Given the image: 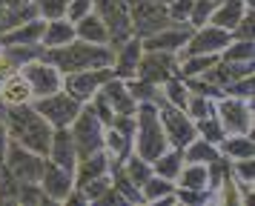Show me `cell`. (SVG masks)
Wrapping results in <instances>:
<instances>
[{"mask_svg": "<svg viewBox=\"0 0 255 206\" xmlns=\"http://www.w3.org/2000/svg\"><path fill=\"white\" fill-rule=\"evenodd\" d=\"M52 163H58L63 169H75V163H78V149H75V140H72V132H66V126L58 129V132H52V143H49V155Z\"/></svg>", "mask_w": 255, "mask_h": 206, "instance_id": "2e32d148", "label": "cell"}, {"mask_svg": "<svg viewBox=\"0 0 255 206\" xmlns=\"http://www.w3.org/2000/svg\"><path fill=\"white\" fill-rule=\"evenodd\" d=\"M221 201H224V204H235V201H244V195L235 192V181H227V183H224V189H221Z\"/></svg>", "mask_w": 255, "mask_h": 206, "instance_id": "7bdbcfd3", "label": "cell"}, {"mask_svg": "<svg viewBox=\"0 0 255 206\" xmlns=\"http://www.w3.org/2000/svg\"><path fill=\"white\" fill-rule=\"evenodd\" d=\"M235 29H238V40H253V11L247 9V17H241Z\"/></svg>", "mask_w": 255, "mask_h": 206, "instance_id": "b9f144b4", "label": "cell"}, {"mask_svg": "<svg viewBox=\"0 0 255 206\" xmlns=\"http://www.w3.org/2000/svg\"><path fill=\"white\" fill-rule=\"evenodd\" d=\"M101 92H104V98L109 101V106H112L115 114H135V98L127 92V83L121 78L112 75V78L101 86Z\"/></svg>", "mask_w": 255, "mask_h": 206, "instance_id": "e0dca14e", "label": "cell"}, {"mask_svg": "<svg viewBox=\"0 0 255 206\" xmlns=\"http://www.w3.org/2000/svg\"><path fill=\"white\" fill-rule=\"evenodd\" d=\"M155 3H161V6H166V3H172V0H155Z\"/></svg>", "mask_w": 255, "mask_h": 206, "instance_id": "c3c4849f", "label": "cell"}, {"mask_svg": "<svg viewBox=\"0 0 255 206\" xmlns=\"http://www.w3.org/2000/svg\"><path fill=\"white\" fill-rule=\"evenodd\" d=\"M163 126V135H166V143H172L175 149H184L195 140V126L189 120V114L184 109H175V106H166L163 112H158Z\"/></svg>", "mask_w": 255, "mask_h": 206, "instance_id": "52a82bcc", "label": "cell"}, {"mask_svg": "<svg viewBox=\"0 0 255 206\" xmlns=\"http://www.w3.org/2000/svg\"><path fill=\"white\" fill-rule=\"evenodd\" d=\"M241 17H244V0H224V6L212 14V23L218 29H235Z\"/></svg>", "mask_w": 255, "mask_h": 206, "instance_id": "d4e9b609", "label": "cell"}, {"mask_svg": "<svg viewBox=\"0 0 255 206\" xmlns=\"http://www.w3.org/2000/svg\"><path fill=\"white\" fill-rule=\"evenodd\" d=\"M14 69H17V63H14L9 55H0V80H6L9 75H14Z\"/></svg>", "mask_w": 255, "mask_h": 206, "instance_id": "ee69618b", "label": "cell"}, {"mask_svg": "<svg viewBox=\"0 0 255 206\" xmlns=\"http://www.w3.org/2000/svg\"><path fill=\"white\" fill-rule=\"evenodd\" d=\"M224 60H235V63H247L253 60V40H238L224 49Z\"/></svg>", "mask_w": 255, "mask_h": 206, "instance_id": "d590c367", "label": "cell"}, {"mask_svg": "<svg viewBox=\"0 0 255 206\" xmlns=\"http://www.w3.org/2000/svg\"><path fill=\"white\" fill-rule=\"evenodd\" d=\"M221 57L218 55H192L189 60H184V72L186 78H198V75H204L207 69H212L215 63H218Z\"/></svg>", "mask_w": 255, "mask_h": 206, "instance_id": "f546056e", "label": "cell"}, {"mask_svg": "<svg viewBox=\"0 0 255 206\" xmlns=\"http://www.w3.org/2000/svg\"><path fill=\"white\" fill-rule=\"evenodd\" d=\"M227 46H230L227 29L209 26V29H201L198 34H192L186 40V55H218L221 49H227Z\"/></svg>", "mask_w": 255, "mask_h": 206, "instance_id": "9a60e30c", "label": "cell"}, {"mask_svg": "<svg viewBox=\"0 0 255 206\" xmlns=\"http://www.w3.org/2000/svg\"><path fill=\"white\" fill-rule=\"evenodd\" d=\"M189 89L195 92V95H204V98H209V95H212V98L221 95V86L209 83V80H204V83H201V80H189Z\"/></svg>", "mask_w": 255, "mask_h": 206, "instance_id": "60d3db41", "label": "cell"}, {"mask_svg": "<svg viewBox=\"0 0 255 206\" xmlns=\"http://www.w3.org/2000/svg\"><path fill=\"white\" fill-rule=\"evenodd\" d=\"M212 9H215V3H212V0H192L189 20L195 23V26H201V23H207V17L212 14Z\"/></svg>", "mask_w": 255, "mask_h": 206, "instance_id": "74e56055", "label": "cell"}, {"mask_svg": "<svg viewBox=\"0 0 255 206\" xmlns=\"http://www.w3.org/2000/svg\"><path fill=\"white\" fill-rule=\"evenodd\" d=\"M75 166H78V183L75 186H83V183L106 175V169H109V155L106 152H92V155H86L83 160H78Z\"/></svg>", "mask_w": 255, "mask_h": 206, "instance_id": "d6986e66", "label": "cell"}, {"mask_svg": "<svg viewBox=\"0 0 255 206\" xmlns=\"http://www.w3.org/2000/svg\"><path fill=\"white\" fill-rule=\"evenodd\" d=\"M75 37H81L86 43H109V32H106V23L98 14H83L78 26H75Z\"/></svg>", "mask_w": 255, "mask_h": 206, "instance_id": "44dd1931", "label": "cell"}, {"mask_svg": "<svg viewBox=\"0 0 255 206\" xmlns=\"http://www.w3.org/2000/svg\"><path fill=\"white\" fill-rule=\"evenodd\" d=\"M92 9V0H72V6H66V14H69V20H81L83 14H89Z\"/></svg>", "mask_w": 255, "mask_h": 206, "instance_id": "ab89813d", "label": "cell"}, {"mask_svg": "<svg viewBox=\"0 0 255 206\" xmlns=\"http://www.w3.org/2000/svg\"><path fill=\"white\" fill-rule=\"evenodd\" d=\"M143 189V201H163V204H172L175 201V189H172V183L166 181V178H152L149 175V181L140 186Z\"/></svg>", "mask_w": 255, "mask_h": 206, "instance_id": "4316f807", "label": "cell"}, {"mask_svg": "<svg viewBox=\"0 0 255 206\" xmlns=\"http://www.w3.org/2000/svg\"><path fill=\"white\" fill-rule=\"evenodd\" d=\"M184 112L192 114L195 120H201V117H209V114H212V103H209L204 95H195V98H189V101H186Z\"/></svg>", "mask_w": 255, "mask_h": 206, "instance_id": "8d00e7d4", "label": "cell"}, {"mask_svg": "<svg viewBox=\"0 0 255 206\" xmlns=\"http://www.w3.org/2000/svg\"><path fill=\"white\" fill-rule=\"evenodd\" d=\"M198 132H201V135H204V140H209V143H218V140H224V126H221V120H215L212 114L198 120Z\"/></svg>", "mask_w": 255, "mask_h": 206, "instance_id": "e575fe53", "label": "cell"}, {"mask_svg": "<svg viewBox=\"0 0 255 206\" xmlns=\"http://www.w3.org/2000/svg\"><path fill=\"white\" fill-rule=\"evenodd\" d=\"M6 146H9V140H6V126L0 123V163L6 160Z\"/></svg>", "mask_w": 255, "mask_h": 206, "instance_id": "bcb514c9", "label": "cell"}, {"mask_svg": "<svg viewBox=\"0 0 255 206\" xmlns=\"http://www.w3.org/2000/svg\"><path fill=\"white\" fill-rule=\"evenodd\" d=\"M112 78V69H81V72H69L66 75V95H72L75 101H92V95L106 80Z\"/></svg>", "mask_w": 255, "mask_h": 206, "instance_id": "9c48e42d", "label": "cell"}, {"mask_svg": "<svg viewBox=\"0 0 255 206\" xmlns=\"http://www.w3.org/2000/svg\"><path fill=\"white\" fill-rule=\"evenodd\" d=\"M166 83V101L172 103L175 109H186V101H189V95H186V86L181 83L178 78H169L163 80Z\"/></svg>", "mask_w": 255, "mask_h": 206, "instance_id": "1f68e13d", "label": "cell"}, {"mask_svg": "<svg viewBox=\"0 0 255 206\" xmlns=\"http://www.w3.org/2000/svg\"><path fill=\"white\" fill-rule=\"evenodd\" d=\"M184 149H186V160L189 163H212V160L218 158V152H215V146L209 140H192Z\"/></svg>", "mask_w": 255, "mask_h": 206, "instance_id": "f1b7e54d", "label": "cell"}, {"mask_svg": "<svg viewBox=\"0 0 255 206\" xmlns=\"http://www.w3.org/2000/svg\"><path fill=\"white\" fill-rule=\"evenodd\" d=\"M29 98H32V89H29V83H26L23 75H9V78L3 80V86H0V101L6 103V106L26 103Z\"/></svg>", "mask_w": 255, "mask_h": 206, "instance_id": "7402d4cb", "label": "cell"}, {"mask_svg": "<svg viewBox=\"0 0 255 206\" xmlns=\"http://www.w3.org/2000/svg\"><path fill=\"white\" fill-rule=\"evenodd\" d=\"M212 3H215V6H218V3H224V0H212Z\"/></svg>", "mask_w": 255, "mask_h": 206, "instance_id": "681fc988", "label": "cell"}, {"mask_svg": "<svg viewBox=\"0 0 255 206\" xmlns=\"http://www.w3.org/2000/svg\"><path fill=\"white\" fill-rule=\"evenodd\" d=\"M35 109L52 123V129H63L78 117L81 101H75L72 95H63V92H55V95H46V98H37Z\"/></svg>", "mask_w": 255, "mask_h": 206, "instance_id": "5b68a950", "label": "cell"}, {"mask_svg": "<svg viewBox=\"0 0 255 206\" xmlns=\"http://www.w3.org/2000/svg\"><path fill=\"white\" fill-rule=\"evenodd\" d=\"M138 112V158H143L146 163L163 155L166 152V135H163L161 117H158V109L152 106V101H143L135 109Z\"/></svg>", "mask_w": 255, "mask_h": 206, "instance_id": "3957f363", "label": "cell"}, {"mask_svg": "<svg viewBox=\"0 0 255 206\" xmlns=\"http://www.w3.org/2000/svg\"><path fill=\"white\" fill-rule=\"evenodd\" d=\"M224 155H230V158L241 160V158H253V137L247 135H238V137H230V140H224Z\"/></svg>", "mask_w": 255, "mask_h": 206, "instance_id": "4dcf8cb0", "label": "cell"}, {"mask_svg": "<svg viewBox=\"0 0 255 206\" xmlns=\"http://www.w3.org/2000/svg\"><path fill=\"white\" fill-rule=\"evenodd\" d=\"M29 6V0H6V9H23Z\"/></svg>", "mask_w": 255, "mask_h": 206, "instance_id": "7dc6e473", "label": "cell"}, {"mask_svg": "<svg viewBox=\"0 0 255 206\" xmlns=\"http://www.w3.org/2000/svg\"><path fill=\"white\" fill-rule=\"evenodd\" d=\"M23 78L35 98H46L60 92V75L55 66H49L46 60H29L23 66Z\"/></svg>", "mask_w": 255, "mask_h": 206, "instance_id": "7c38bea8", "label": "cell"}, {"mask_svg": "<svg viewBox=\"0 0 255 206\" xmlns=\"http://www.w3.org/2000/svg\"><path fill=\"white\" fill-rule=\"evenodd\" d=\"M189 37H192V32H152L146 37V43H140V49L143 52H172V49L186 46Z\"/></svg>", "mask_w": 255, "mask_h": 206, "instance_id": "ffe728a7", "label": "cell"}, {"mask_svg": "<svg viewBox=\"0 0 255 206\" xmlns=\"http://www.w3.org/2000/svg\"><path fill=\"white\" fill-rule=\"evenodd\" d=\"M6 129L12 135L14 143L26 146L29 152H35L40 158L49 155V143H52V123L43 114L37 112L35 106L17 103L6 112Z\"/></svg>", "mask_w": 255, "mask_h": 206, "instance_id": "6da1fadb", "label": "cell"}, {"mask_svg": "<svg viewBox=\"0 0 255 206\" xmlns=\"http://www.w3.org/2000/svg\"><path fill=\"white\" fill-rule=\"evenodd\" d=\"M152 163H155V172H158L161 178L175 181V178H178V172H181V166H184V152H181V149H169V152L158 155Z\"/></svg>", "mask_w": 255, "mask_h": 206, "instance_id": "484cf974", "label": "cell"}, {"mask_svg": "<svg viewBox=\"0 0 255 206\" xmlns=\"http://www.w3.org/2000/svg\"><path fill=\"white\" fill-rule=\"evenodd\" d=\"M72 140H75V149H78V155L86 158V155H92L98 149L104 146V123L98 120V114L92 109H86V112H78V117L72 120Z\"/></svg>", "mask_w": 255, "mask_h": 206, "instance_id": "277c9868", "label": "cell"}, {"mask_svg": "<svg viewBox=\"0 0 255 206\" xmlns=\"http://www.w3.org/2000/svg\"><path fill=\"white\" fill-rule=\"evenodd\" d=\"M3 163L12 169V175L20 183H37V181H40V172H43V163H46V160L12 140V143L6 146V160H3Z\"/></svg>", "mask_w": 255, "mask_h": 206, "instance_id": "8992f818", "label": "cell"}, {"mask_svg": "<svg viewBox=\"0 0 255 206\" xmlns=\"http://www.w3.org/2000/svg\"><path fill=\"white\" fill-rule=\"evenodd\" d=\"M227 95H232V98H247V101H250V98H253V75H247V80L244 78H238V83H230V92H227Z\"/></svg>", "mask_w": 255, "mask_h": 206, "instance_id": "f35d334b", "label": "cell"}, {"mask_svg": "<svg viewBox=\"0 0 255 206\" xmlns=\"http://www.w3.org/2000/svg\"><path fill=\"white\" fill-rule=\"evenodd\" d=\"M95 6L101 9V20L106 23V32H109V40H124L129 32H132V17H129L127 0H92Z\"/></svg>", "mask_w": 255, "mask_h": 206, "instance_id": "8fae6325", "label": "cell"}, {"mask_svg": "<svg viewBox=\"0 0 255 206\" xmlns=\"http://www.w3.org/2000/svg\"><path fill=\"white\" fill-rule=\"evenodd\" d=\"M218 120L224 126V132L232 135H250L253 132V112L241 98H227L218 103Z\"/></svg>", "mask_w": 255, "mask_h": 206, "instance_id": "30bf717a", "label": "cell"}, {"mask_svg": "<svg viewBox=\"0 0 255 206\" xmlns=\"http://www.w3.org/2000/svg\"><path fill=\"white\" fill-rule=\"evenodd\" d=\"M124 175H127L135 186H143V183L149 181V166H146V160H143V158H129Z\"/></svg>", "mask_w": 255, "mask_h": 206, "instance_id": "d6a6232c", "label": "cell"}, {"mask_svg": "<svg viewBox=\"0 0 255 206\" xmlns=\"http://www.w3.org/2000/svg\"><path fill=\"white\" fill-rule=\"evenodd\" d=\"M175 69H178V57L172 52H140L135 75L140 80H149V83H163L172 78Z\"/></svg>", "mask_w": 255, "mask_h": 206, "instance_id": "ba28073f", "label": "cell"}, {"mask_svg": "<svg viewBox=\"0 0 255 206\" xmlns=\"http://www.w3.org/2000/svg\"><path fill=\"white\" fill-rule=\"evenodd\" d=\"M132 17H135V29L140 34H152L155 29L166 26L169 11L155 0H132Z\"/></svg>", "mask_w": 255, "mask_h": 206, "instance_id": "4fadbf2b", "label": "cell"}, {"mask_svg": "<svg viewBox=\"0 0 255 206\" xmlns=\"http://www.w3.org/2000/svg\"><path fill=\"white\" fill-rule=\"evenodd\" d=\"M189 9H192V0H178L172 6V17H189Z\"/></svg>", "mask_w": 255, "mask_h": 206, "instance_id": "f6af8a7d", "label": "cell"}, {"mask_svg": "<svg viewBox=\"0 0 255 206\" xmlns=\"http://www.w3.org/2000/svg\"><path fill=\"white\" fill-rule=\"evenodd\" d=\"M43 29H46V23L29 20V23L14 26V32H3V37H0V40H3L6 46H35V43H40Z\"/></svg>", "mask_w": 255, "mask_h": 206, "instance_id": "ac0fdd59", "label": "cell"}, {"mask_svg": "<svg viewBox=\"0 0 255 206\" xmlns=\"http://www.w3.org/2000/svg\"><path fill=\"white\" fill-rule=\"evenodd\" d=\"M118 49H121V57L115 60V72H112V75H118V78H132L143 49H140L138 40H135V43H127V46H118Z\"/></svg>", "mask_w": 255, "mask_h": 206, "instance_id": "603a6c76", "label": "cell"}, {"mask_svg": "<svg viewBox=\"0 0 255 206\" xmlns=\"http://www.w3.org/2000/svg\"><path fill=\"white\" fill-rule=\"evenodd\" d=\"M175 181H181L184 189H198V192H204L209 186V172L204 169V163H189V166H181V172H178Z\"/></svg>", "mask_w": 255, "mask_h": 206, "instance_id": "cb8c5ba5", "label": "cell"}, {"mask_svg": "<svg viewBox=\"0 0 255 206\" xmlns=\"http://www.w3.org/2000/svg\"><path fill=\"white\" fill-rule=\"evenodd\" d=\"M66 6H69V0H37L35 9L37 14H43L46 20H58L66 14Z\"/></svg>", "mask_w": 255, "mask_h": 206, "instance_id": "836d02e7", "label": "cell"}, {"mask_svg": "<svg viewBox=\"0 0 255 206\" xmlns=\"http://www.w3.org/2000/svg\"><path fill=\"white\" fill-rule=\"evenodd\" d=\"M72 172L58 166V163H43L40 172V189L49 201H66V195L72 192Z\"/></svg>", "mask_w": 255, "mask_h": 206, "instance_id": "5bb4252c", "label": "cell"}, {"mask_svg": "<svg viewBox=\"0 0 255 206\" xmlns=\"http://www.w3.org/2000/svg\"><path fill=\"white\" fill-rule=\"evenodd\" d=\"M40 40H43L49 49H55V46H66V43L75 40V29L58 17V20L49 23V29H43V37H40Z\"/></svg>", "mask_w": 255, "mask_h": 206, "instance_id": "83f0119b", "label": "cell"}, {"mask_svg": "<svg viewBox=\"0 0 255 206\" xmlns=\"http://www.w3.org/2000/svg\"><path fill=\"white\" fill-rule=\"evenodd\" d=\"M49 60V63H55V69L58 72H63V75H69V72H81V69H106L115 57H112V52L109 49H104L101 43H86V40H81V43H66V46H55V49H49L46 55H43Z\"/></svg>", "mask_w": 255, "mask_h": 206, "instance_id": "7a4b0ae2", "label": "cell"}, {"mask_svg": "<svg viewBox=\"0 0 255 206\" xmlns=\"http://www.w3.org/2000/svg\"><path fill=\"white\" fill-rule=\"evenodd\" d=\"M244 3H247V6H250V3H253V0H244Z\"/></svg>", "mask_w": 255, "mask_h": 206, "instance_id": "f907efd6", "label": "cell"}]
</instances>
